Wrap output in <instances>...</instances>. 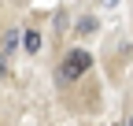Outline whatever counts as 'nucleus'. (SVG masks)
Here are the masks:
<instances>
[{
	"instance_id": "1",
	"label": "nucleus",
	"mask_w": 133,
	"mask_h": 126,
	"mask_svg": "<svg viewBox=\"0 0 133 126\" xmlns=\"http://www.w3.org/2000/svg\"><path fill=\"white\" fill-rule=\"evenodd\" d=\"M92 67V56L85 48H74V52H66V59L59 63V82H74V78H81Z\"/></svg>"
},
{
	"instance_id": "2",
	"label": "nucleus",
	"mask_w": 133,
	"mask_h": 126,
	"mask_svg": "<svg viewBox=\"0 0 133 126\" xmlns=\"http://www.w3.org/2000/svg\"><path fill=\"white\" fill-rule=\"evenodd\" d=\"M22 48L33 56V52H41V34H37V30H26V34H22Z\"/></svg>"
},
{
	"instance_id": "3",
	"label": "nucleus",
	"mask_w": 133,
	"mask_h": 126,
	"mask_svg": "<svg viewBox=\"0 0 133 126\" xmlns=\"http://www.w3.org/2000/svg\"><path fill=\"white\" fill-rule=\"evenodd\" d=\"M19 30H8V34H4V52H15V48H19Z\"/></svg>"
},
{
	"instance_id": "4",
	"label": "nucleus",
	"mask_w": 133,
	"mask_h": 126,
	"mask_svg": "<svg viewBox=\"0 0 133 126\" xmlns=\"http://www.w3.org/2000/svg\"><path fill=\"white\" fill-rule=\"evenodd\" d=\"M78 30H81V34H89V30H96V19H81V22H78Z\"/></svg>"
},
{
	"instance_id": "5",
	"label": "nucleus",
	"mask_w": 133,
	"mask_h": 126,
	"mask_svg": "<svg viewBox=\"0 0 133 126\" xmlns=\"http://www.w3.org/2000/svg\"><path fill=\"white\" fill-rule=\"evenodd\" d=\"M4 74H8V52L0 48V78H4Z\"/></svg>"
},
{
	"instance_id": "6",
	"label": "nucleus",
	"mask_w": 133,
	"mask_h": 126,
	"mask_svg": "<svg viewBox=\"0 0 133 126\" xmlns=\"http://www.w3.org/2000/svg\"><path fill=\"white\" fill-rule=\"evenodd\" d=\"M104 4H107V8H111V4H118V0H104Z\"/></svg>"
},
{
	"instance_id": "7",
	"label": "nucleus",
	"mask_w": 133,
	"mask_h": 126,
	"mask_svg": "<svg viewBox=\"0 0 133 126\" xmlns=\"http://www.w3.org/2000/svg\"><path fill=\"white\" fill-rule=\"evenodd\" d=\"M129 126H133V119H129Z\"/></svg>"
}]
</instances>
